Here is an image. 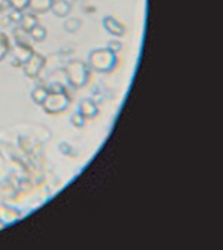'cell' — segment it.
Listing matches in <instances>:
<instances>
[{"label":"cell","mask_w":223,"mask_h":250,"mask_svg":"<svg viewBox=\"0 0 223 250\" xmlns=\"http://www.w3.org/2000/svg\"><path fill=\"white\" fill-rule=\"evenodd\" d=\"M48 94H49L48 89H46L44 87H37L33 91L32 97H33V99H34L35 102L38 103V104H43Z\"/></svg>","instance_id":"obj_13"},{"label":"cell","mask_w":223,"mask_h":250,"mask_svg":"<svg viewBox=\"0 0 223 250\" xmlns=\"http://www.w3.org/2000/svg\"><path fill=\"white\" fill-rule=\"evenodd\" d=\"M29 35L35 42H42L47 37V30L43 26L38 24L29 32Z\"/></svg>","instance_id":"obj_10"},{"label":"cell","mask_w":223,"mask_h":250,"mask_svg":"<svg viewBox=\"0 0 223 250\" xmlns=\"http://www.w3.org/2000/svg\"><path fill=\"white\" fill-rule=\"evenodd\" d=\"M71 9V4L67 0H55L50 10L55 16L65 18L69 15Z\"/></svg>","instance_id":"obj_8"},{"label":"cell","mask_w":223,"mask_h":250,"mask_svg":"<svg viewBox=\"0 0 223 250\" xmlns=\"http://www.w3.org/2000/svg\"><path fill=\"white\" fill-rule=\"evenodd\" d=\"M10 8L14 10L23 12L29 8V0H7Z\"/></svg>","instance_id":"obj_14"},{"label":"cell","mask_w":223,"mask_h":250,"mask_svg":"<svg viewBox=\"0 0 223 250\" xmlns=\"http://www.w3.org/2000/svg\"><path fill=\"white\" fill-rule=\"evenodd\" d=\"M106 48H109L112 52L117 54L118 52H120L123 48V44L118 40H112V41H110L109 43H107Z\"/></svg>","instance_id":"obj_15"},{"label":"cell","mask_w":223,"mask_h":250,"mask_svg":"<svg viewBox=\"0 0 223 250\" xmlns=\"http://www.w3.org/2000/svg\"><path fill=\"white\" fill-rule=\"evenodd\" d=\"M104 28L109 34L115 37H122L126 33V28L113 16H106L102 20Z\"/></svg>","instance_id":"obj_6"},{"label":"cell","mask_w":223,"mask_h":250,"mask_svg":"<svg viewBox=\"0 0 223 250\" xmlns=\"http://www.w3.org/2000/svg\"><path fill=\"white\" fill-rule=\"evenodd\" d=\"M42 104L47 112L58 113L63 110L68 104V96L64 90L49 91V94Z\"/></svg>","instance_id":"obj_3"},{"label":"cell","mask_w":223,"mask_h":250,"mask_svg":"<svg viewBox=\"0 0 223 250\" xmlns=\"http://www.w3.org/2000/svg\"><path fill=\"white\" fill-rule=\"evenodd\" d=\"M45 62V58L35 52L31 58L23 64V71L29 77H37L40 71L43 69Z\"/></svg>","instance_id":"obj_4"},{"label":"cell","mask_w":223,"mask_h":250,"mask_svg":"<svg viewBox=\"0 0 223 250\" xmlns=\"http://www.w3.org/2000/svg\"><path fill=\"white\" fill-rule=\"evenodd\" d=\"M10 51V43L8 36L3 33H0V61L6 57Z\"/></svg>","instance_id":"obj_11"},{"label":"cell","mask_w":223,"mask_h":250,"mask_svg":"<svg viewBox=\"0 0 223 250\" xmlns=\"http://www.w3.org/2000/svg\"><path fill=\"white\" fill-rule=\"evenodd\" d=\"M34 53V49L28 43H17L13 50V56L18 64L23 65Z\"/></svg>","instance_id":"obj_5"},{"label":"cell","mask_w":223,"mask_h":250,"mask_svg":"<svg viewBox=\"0 0 223 250\" xmlns=\"http://www.w3.org/2000/svg\"><path fill=\"white\" fill-rule=\"evenodd\" d=\"M89 74L88 66L81 60H71L66 67L67 80L74 88H81L86 85L89 79Z\"/></svg>","instance_id":"obj_2"},{"label":"cell","mask_w":223,"mask_h":250,"mask_svg":"<svg viewBox=\"0 0 223 250\" xmlns=\"http://www.w3.org/2000/svg\"><path fill=\"white\" fill-rule=\"evenodd\" d=\"M55 0H29V9L35 15H43L51 9Z\"/></svg>","instance_id":"obj_7"},{"label":"cell","mask_w":223,"mask_h":250,"mask_svg":"<svg viewBox=\"0 0 223 250\" xmlns=\"http://www.w3.org/2000/svg\"><path fill=\"white\" fill-rule=\"evenodd\" d=\"M81 26V21L76 18H70L69 20H66L64 23V27L66 31L74 34L80 29Z\"/></svg>","instance_id":"obj_12"},{"label":"cell","mask_w":223,"mask_h":250,"mask_svg":"<svg viewBox=\"0 0 223 250\" xmlns=\"http://www.w3.org/2000/svg\"><path fill=\"white\" fill-rule=\"evenodd\" d=\"M20 28L23 29V31L29 34L35 26L39 24L37 16L33 13H28V14L23 15L22 19L20 20Z\"/></svg>","instance_id":"obj_9"},{"label":"cell","mask_w":223,"mask_h":250,"mask_svg":"<svg viewBox=\"0 0 223 250\" xmlns=\"http://www.w3.org/2000/svg\"><path fill=\"white\" fill-rule=\"evenodd\" d=\"M88 62L95 71L107 73L115 67L117 55L108 48H95L89 53Z\"/></svg>","instance_id":"obj_1"}]
</instances>
